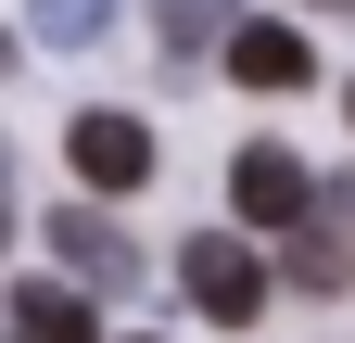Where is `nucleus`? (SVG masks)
Returning a JSON list of instances; mask_svg holds the SVG:
<instances>
[{
  "mask_svg": "<svg viewBox=\"0 0 355 343\" xmlns=\"http://www.w3.org/2000/svg\"><path fill=\"white\" fill-rule=\"evenodd\" d=\"M64 153H76L89 191H140V178H153V127H140V115H76Z\"/></svg>",
  "mask_w": 355,
  "mask_h": 343,
  "instance_id": "f03ea898",
  "label": "nucleus"
},
{
  "mask_svg": "<svg viewBox=\"0 0 355 343\" xmlns=\"http://www.w3.org/2000/svg\"><path fill=\"white\" fill-rule=\"evenodd\" d=\"M178 292H191L216 331L266 318V267H254V242H229V229H191V242H178Z\"/></svg>",
  "mask_w": 355,
  "mask_h": 343,
  "instance_id": "f257e3e1",
  "label": "nucleus"
},
{
  "mask_svg": "<svg viewBox=\"0 0 355 343\" xmlns=\"http://www.w3.org/2000/svg\"><path fill=\"white\" fill-rule=\"evenodd\" d=\"M0 331H13V343H102V318H89V292H76V280H13Z\"/></svg>",
  "mask_w": 355,
  "mask_h": 343,
  "instance_id": "20e7f679",
  "label": "nucleus"
},
{
  "mask_svg": "<svg viewBox=\"0 0 355 343\" xmlns=\"http://www.w3.org/2000/svg\"><path fill=\"white\" fill-rule=\"evenodd\" d=\"M318 13H355V0H318Z\"/></svg>",
  "mask_w": 355,
  "mask_h": 343,
  "instance_id": "9d476101",
  "label": "nucleus"
},
{
  "mask_svg": "<svg viewBox=\"0 0 355 343\" xmlns=\"http://www.w3.org/2000/svg\"><path fill=\"white\" fill-rule=\"evenodd\" d=\"M51 242H64V267H76V280H127V229H114V217H89V203H51Z\"/></svg>",
  "mask_w": 355,
  "mask_h": 343,
  "instance_id": "39448f33",
  "label": "nucleus"
},
{
  "mask_svg": "<svg viewBox=\"0 0 355 343\" xmlns=\"http://www.w3.org/2000/svg\"><path fill=\"white\" fill-rule=\"evenodd\" d=\"M229 76H241V90H292V76H304V38L292 26H229Z\"/></svg>",
  "mask_w": 355,
  "mask_h": 343,
  "instance_id": "423d86ee",
  "label": "nucleus"
},
{
  "mask_svg": "<svg viewBox=\"0 0 355 343\" xmlns=\"http://www.w3.org/2000/svg\"><path fill=\"white\" fill-rule=\"evenodd\" d=\"M0 242H13V153H0Z\"/></svg>",
  "mask_w": 355,
  "mask_h": 343,
  "instance_id": "1a4fd4ad",
  "label": "nucleus"
},
{
  "mask_svg": "<svg viewBox=\"0 0 355 343\" xmlns=\"http://www.w3.org/2000/svg\"><path fill=\"white\" fill-rule=\"evenodd\" d=\"M102 13H114V0H26V38H51V51H89V38H102Z\"/></svg>",
  "mask_w": 355,
  "mask_h": 343,
  "instance_id": "0eeeda50",
  "label": "nucleus"
},
{
  "mask_svg": "<svg viewBox=\"0 0 355 343\" xmlns=\"http://www.w3.org/2000/svg\"><path fill=\"white\" fill-rule=\"evenodd\" d=\"M229 191H241V217H254V229H304V217H318V178H304L279 140H254V153L229 165Z\"/></svg>",
  "mask_w": 355,
  "mask_h": 343,
  "instance_id": "7ed1b4c3",
  "label": "nucleus"
},
{
  "mask_svg": "<svg viewBox=\"0 0 355 343\" xmlns=\"http://www.w3.org/2000/svg\"><path fill=\"white\" fill-rule=\"evenodd\" d=\"M127 343H153V331H127Z\"/></svg>",
  "mask_w": 355,
  "mask_h": 343,
  "instance_id": "9b49d317",
  "label": "nucleus"
},
{
  "mask_svg": "<svg viewBox=\"0 0 355 343\" xmlns=\"http://www.w3.org/2000/svg\"><path fill=\"white\" fill-rule=\"evenodd\" d=\"M216 26H229V0H165V13H153V38H165V51H203Z\"/></svg>",
  "mask_w": 355,
  "mask_h": 343,
  "instance_id": "6e6552de",
  "label": "nucleus"
}]
</instances>
